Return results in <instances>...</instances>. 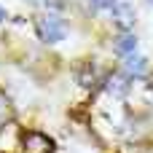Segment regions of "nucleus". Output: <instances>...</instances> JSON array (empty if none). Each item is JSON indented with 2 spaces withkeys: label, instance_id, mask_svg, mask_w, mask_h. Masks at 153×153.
<instances>
[{
  "label": "nucleus",
  "instance_id": "obj_2",
  "mask_svg": "<svg viewBox=\"0 0 153 153\" xmlns=\"http://www.w3.org/2000/svg\"><path fill=\"white\" fill-rule=\"evenodd\" d=\"M110 11H113V22H116L121 30H129V27L134 24V5H129V3H116Z\"/></svg>",
  "mask_w": 153,
  "mask_h": 153
},
{
  "label": "nucleus",
  "instance_id": "obj_4",
  "mask_svg": "<svg viewBox=\"0 0 153 153\" xmlns=\"http://www.w3.org/2000/svg\"><path fill=\"white\" fill-rule=\"evenodd\" d=\"M108 91H110V94H118V97L126 94V91H129V78L121 75V73H113V75L108 78Z\"/></svg>",
  "mask_w": 153,
  "mask_h": 153
},
{
  "label": "nucleus",
  "instance_id": "obj_3",
  "mask_svg": "<svg viewBox=\"0 0 153 153\" xmlns=\"http://www.w3.org/2000/svg\"><path fill=\"white\" fill-rule=\"evenodd\" d=\"M124 67H126V73H129V75H134V78H143V75H148V70H151L148 59H145V56H140V54H129V56H126V62H124Z\"/></svg>",
  "mask_w": 153,
  "mask_h": 153
},
{
  "label": "nucleus",
  "instance_id": "obj_5",
  "mask_svg": "<svg viewBox=\"0 0 153 153\" xmlns=\"http://www.w3.org/2000/svg\"><path fill=\"white\" fill-rule=\"evenodd\" d=\"M27 153H51V143L43 134H27Z\"/></svg>",
  "mask_w": 153,
  "mask_h": 153
},
{
  "label": "nucleus",
  "instance_id": "obj_6",
  "mask_svg": "<svg viewBox=\"0 0 153 153\" xmlns=\"http://www.w3.org/2000/svg\"><path fill=\"white\" fill-rule=\"evenodd\" d=\"M134 48H137V38H134V35L124 32V35L116 38V51H118V54L129 56V54H134Z\"/></svg>",
  "mask_w": 153,
  "mask_h": 153
},
{
  "label": "nucleus",
  "instance_id": "obj_7",
  "mask_svg": "<svg viewBox=\"0 0 153 153\" xmlns=\"http://www.w3.org/2000/svg\"><path fill=\"white\" fill-rule=\"evenodd\" d=\"M89 5L100 11V8H113V5H116V0H89Z\"/></svg>",
  "mask_w": 153,
  "mask_h": 153
},
{
  "label": "nucleus",
  "instance_id": "obj_1",
  "mask_svg": "<svg viewBox=\"0 0 153 153\" xmlns=\"http://www.w3.org/2000/svg\"><path fill=\"white\" fill-rule=\"evenodd\" d=\"M65 22L59 19V16H54V13H48V16H40L38 19V35H40V40H46V43H59L62 38H65Z\"/></svg>",
  "mask_w": 153,
  "mask_h": 153
},
{
  "label": "nucleus",
  "instance_id": "obj_8",
  "mask_svg": "<svg viewBox=\"0 0 153 153\" xmlns=\"http://www.w3.org/2000/svg\"><path fill=\"white\" fill-rule=\"evenodd\" d=\"M3 19H5V11H3V8H0V22H3Z\"/></svg>",
  "mask_w": 153,
  "mask_h": 153
},
{
  "label": "nucleus",
  "instance_id": "obj_9",
  "mask_svg": "<svg viewBox=\"0 0 153 153\" xmlns=\"http://www.w3.org/2000/svg\"><path fill=\"white\" fill-rule=\"evenodd\" d=\"M148 5H153V0H148Z\"/></svg>",
  "mask_w": 153,
  "mask_h": 153
}]
</instances>
